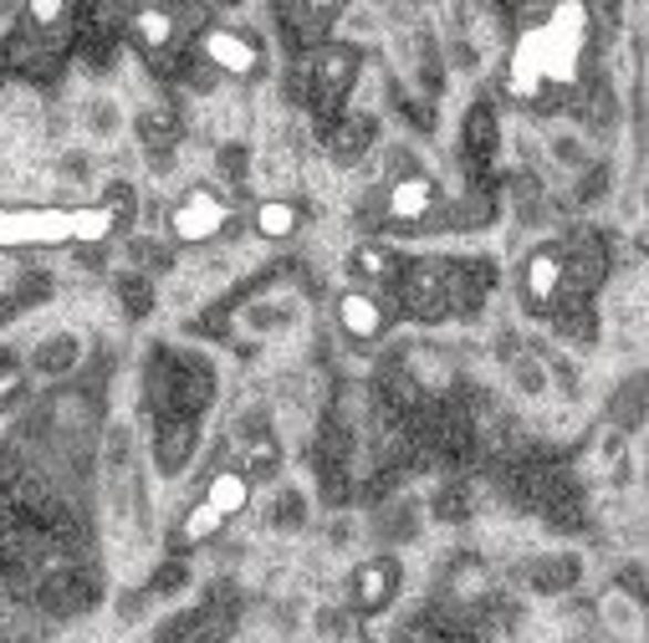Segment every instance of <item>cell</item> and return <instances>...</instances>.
<instances>
[{
  "mask_svg": "<svg viewBox=\"0 0 649 643\" xmlns=\"http://www.w3.org/2000/svg\"><path fill=\"white\" fill-rule=\"evenodd\" d=\"M103 496H107V537L119 551V567H138L148 547V511L144 486H138V459H133V434L113 429L103 455Z\"/></svg>",
  "mask_w": 649,
  "mask_h": 643,
  "instance_id": "1",
  "label": "cell"
},
{
  "mask_svg": "<svg viewBox=\"0 0 649 643\" xmlns=\"http://www.w3.org/2000/svg\"><path fill=\"white\" fill-rule=\"evenodd\" d=\"M72 236V215H0V246L16 240H62Z\"/></svg>",
  "mask_w": 649,
  "mask_h": 643,
  "instance_id": "2",
  "label": "cell"
},
{
  "mask_svg": "<svg viewBox=\"0 0 649 643\" xmlns=\"http://www.w3.org/2000/svg\"><path fill=\"white\" fill-rule=\"evenodd\" d=\"M82 128H87V138H97V144H113L123 133V107L113 103V97H87V103H82Z\"/></svg>",
  "mask_w": 649,
  "mask_h": 643,
  "instance_id": "3",
  "label": "cell"
},
{
  "mask_svg": "<svg viewBox=\"0 0 649 643\" xmlns=\"http://www.w3.org/2000/svg\"><path fill=\"white\" fill-rule=\"evenodd\" d=\"M174 225H179V236H189V240L210 236L215 225H220V205H215L210 195H195V199H185V210L174 215Z\"/></svg>",
  "mask_w": 649,
  "mask_h": 643,
  "instance_id": "4",
  "label": "cell"
},
{
  "mask_svg": "<svg viewBox=\"0 0 649 643\" xmlns=\"http://www.w3.org/2000/svg\"><path fill=\"white\" fill-rule=\"evenodd\" d=\"M292 322H297V302H287V297H281V302H261L246 312V328L251 332H281V328H292Z\"/></svg>",
  "mask_w": 649,
  "mask_h": 643,
  "instance_id": "5",
  "label": "cell"
},
{
  "mask_svg": "<svg viewBox=\"0 0 649 643\" xmlns=\"http://www.w3.org/2000/svg\"><path fill=\"white\" fill-rule=\"evenodd\" d=\"M72 363H78V338H66V332H56V338H47L37 348V367H41V373H66Z\"/></svg>",
  "mask_w": 649,
  "mask_h": 643,
  "instance_id": "6",
  "label": "cell"
},
{
  "mask_svg": "<svg viewBox=\"0 0 649 643\" xmlns=\"http://www.w3.org/2000/svg\"><path fill=\"white\" fill-rule=\"evenodd\" d=\"M410 302L420 307L424 317H435L440 307H445V287H440V276L430 271V266H420V271L410 276Z\"/></svg>",
  "mask_w": 649,
  "mask_h": 643,
  "instance_id": "7",
  "label": "cell"
},
{
  "mask_svg": "<svg viewBox=\"0 0 649 643\" xmlns=\"http://www.w3.org/2000/svg\"><path fill=\"white\" fill-rule=\"evenodd\" d=\"M205 46H210L215 62L236 66V72H246V66H251V46H240V37H226V31H215V37L205 41Z\"/></svg>",
  "mask_w": 649,
  "mask_h": 643,
  "instance_id": "8",
  "label": "cell"
},
{
  "mask_svg": "<svg viewBox=\"0 0 649 643\" xmlns=\"http://www.w3.org/2000/svg\"><path fill=\"white\" fill-rule=\"evenodd\" d=\"M343 322L353 332H379V307L363 302V297H348V302H343Z\"/></svg>",
  "mask_w": 649,
  "mask_h": 643,
  "instance_id": "9",
  "label": "cell"
},
{
  "mask_svg": "<svg viewBox=\"0 0 649 643\" xmlns=\"http://www.w3.org/2000/svg\"><path fill=\"white\" fill-rule=\"evenodd\" d=\"M573 572H578V562H573V557H547V562H543V578H537V588H543V592L568 588Z\"/></svg>",
  "mask_w": 649,
  "mask_h": 643,
  "instance_id": "10",
  "label": "cell"
},
{
  "mask_svg": "<svg viewBox=\"0 0 649 643\" xmlns=\"http://www.w3.org/2000/svg\"><path fill=\"white\" fill-rule=\"evenodd\" d=\"M604 613H609V623L614 629H624V633H639V608L624 598V592H609V603H604Z\"/></svg>",
  "mask_w": 649,
  "mask_h": 643,
  "instance_id": "11",
  "label": "cell"
},
{
  "mask_svg": "<svg viewBox=\"0 0 649 643\" xmlns=\"http://www.w3.org/2000/svg\"><path fill=\"white\" fill-rule=\"evenodd\" d=\"M210 506H215L220 516H226V511H236V506H246V486H240L236 475H226V480H215Z\"/></svg>",
  "mask_w": 649,
  "mask_h": 643,
  "instance_id": "12",
  "label": "cell"
},
{
  "mask_svg": "<svg viewBox=\"0 0 649 643\" xmlns=\"http://www.w3.org/2000/svg\"><path fill=\"white\" fill-rule=\"evenodd\" d=\"M424 199H430V184H420V179H414V184H399V189H394V210L399 215H420Z\"/></svg>",
  "mask_w": 649,
  "mask_h": 643,
  "instance_id": "13",
  "label": "cell"
},
{
  "mask_svg": "<svg viewBox=\"0 0 649 643\" xmlns=\"http://www.w3.org/2000/svg\"><path fill=\"white\" fill-rule=\"evenodd\" d=\"M287 21H297V27H332V11H312V6H292V11H287Z\"/></svg>",
  "mask_w": 649,
  "mask_h": 643,
  "instance_id": "14",
  "label": "cell"
},
{
  "mask_svg": "<svg viewBox=\"0 0 649 643\" xmlns=\"http://www.w3.org/2000/svg\"><path fill=\"white\" fill-rule=\"evenodd\" d=\"M287 225H292V210H281V205H266V210H261V230H266V236H281Z\"/></svg>",
  "mask_w": 649,
  "mask_h": 643,
  "instance_id": "15",
  "label": "cell"
},
{
  "mask_svg": "<svg viewBox=\"0 0 649 643\" xmlns=\"http://www.w3.org/2000/svg\"><path fill=\"white\" fill-rule=\"evenodd\" d=\"M553 276H557L553 261H532V291H537V297H547V291H553Z\"/></svg>",
  "mask_w": 649,
  "mask_h": 643,
  "instance_id": "16",
  "label": "cell"
},
{
  "mask_svg": "<svg viewBox=\"0 0 649 643\" xmlns=\"http://www.w3.org/2000/svg\"><path fill=\"white\" fill-rule=\"evenodd\" d=\"M215 526H220V511L205 506V511H195V521H189V537H205V531H215Z\"/></svg>",
  "mask_w": 649,
  "mask_h": 643,
  "instance_id": "17",
  "label": "cell"
},
{
  "mask_svg": "<svg viewBox=\"0 0 649 643\" xmlns=\"http://www.w3.org/2000/svg\"><path fill=\"white\" fill-rule=\"evenodd\" d=\"M62 643H103V629H97V623H78V629L66 633Z\"/></svg>",
  "mask_w": 649,
  "mask_h": 643,
  "instance_id": "18",
  "label": "cell"
},
{
  "mask_svg": "<svg viewBox=\"0 0 649 643\" xmlns=\"http://www.w3.org/2000/svg\"><path fill=\"white\" fill-rule=\"evenodd\" d=\"M384 588H389V572H384V567H373L369 578H363V598H369V603H373V598H379V592H384Z\"/></svg>",
  "mask_w": 649,
  "mask_h": 643,
  "instance_id": "19",
  "label": "cell"
},
{
  "mask_svg": "<svg viewBox=\"0 0 649 643\" xmlns=\"http://www.w3.org/2000/svg\"><path fill=\"white\" fill-rule=\"evenodd\" d=\"M16 394V373H11V363H0V398H11Z\"/></svg>",
  "mask_w": 649,
  "mask_h": 643,
  "instance_id": "20",
  "label": "cell"
}]
</instances>
